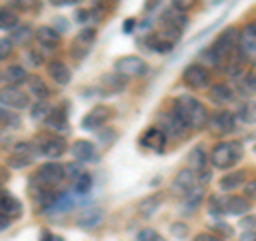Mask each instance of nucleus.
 Wrapping results in <instances>:
<instances>
[{
    "mask_svg": "<svg viewBox=\"0 0 256 241\" xmlns=\"http://www.w3.org/2000/svg\"><path fill=\"white\" fill-rule=\"evenodd\" d=\"M171 109L188 126V130H203V128L210 126V120H212L210 109L198 98H194V96H188V94L175 96L171 102Z\"/></svg>",
    "mask_w": 256,
    "mask_h": 241,
    "instance_id": "obj_1",
    "label": "nucleus"
},
{
    "mask_svg": "<svg viewBox=\"0 0 256 241\" xmlns=\"http://www.w3.org/2000/svg\"><path fill=\"white\" fill-rule=\"evenodd\" d=\"M242 158H244V143L237 139L216 143L214 150L210 152V162L218 171H230Z\"/></svg>",
    "mask_w": 256,
    "mask_h": 241,
    "instance_id": "obj_2",
    "label": "nucleus"
},
{
    "mask_svg": "<svg viewBox=\"0 0 256 241\" xmlns=\"http://www.w3.org/2000/svg\"><path fill=\"white\" fill-rule=\"evenodd\" d=\"M64 180H66L64 164L56 162V160H50V162L41 164L34 171V175L30 178V188L32 190H54V188H58Z\"/></svg>",
    "mask_w": 256,
    "mask_h": 241,
    "instance_id": "obj_3",
    "label": "nucleus"
},
{
    "mask_svg": "<svg viewBox=\"0 0 256 241\" xmlns=\"http://www.w3.org/2000/svg\"><path fill=\"white\" fill-rule=\"evenodd\" d=\"M32 141H34V146L38 150V156H43L47 160H60L68 150L66 139H64L62 134H54V132L36 134Z\"/></svg>",
    "mask_w": 256,
    "mask_h": 241,
    "instance_id": "obj_4",
    "label": "nucleus"
},
{
    "mask_svg": "<svg viewBox=\"0 0 256 241\" xmlns=\"http://www.w3.org/2000/svg\"><path fill=\"white\" fill-rule=\"evenodd\" d=\"M182 84L188 90H210L212 88V73L205 64H188L182 73Z\"/></svg>",
    "mask_w": 256,
    "mask_h": 241,
    "instance_id": "obj_5",
    "label": "nucleus"
},
{
    "mask_svg": "<svg viewBox=\"0 0 256 241\" xmlns=\"http://www.w3.org/2000/svg\"><path fill=\"white\" fill-rule=\"evenodd\" d=\"M114 70L120 75H124L126 79H137L148 75L150 64L141 58V56H120L114 62Z\"/></svg>",
    "mask_w": 256,
    "mask_h": 241,
    "instance_id": "obj_6",
    "label": "nucleus"
},
{
    "mask_svg": "<svg viewBox=\"0 0 256 241\" xmlns=\"http://www.w3.org/2000/svg\"><path fill=\"white\" fill-rule=\"evenodd\" d=\"M180 38H182L180 34H173V32L160 28V32H152V34H148L146 41H143V45H146L150 52L164 56V54L173 52V47H175V43H178Z\"/></svg>",
    "mask_w": 256,
    "mask_h": 241,
    "instance_id": "obj_7",
    "label": "nucleus"
},
{
    "mask_svg": "<svg viewBox=\"0 0 256 241\" xmlns=\"http://www.w3.org/2000/svg\"><path fill=\"white\" fill-rule=\"evenodd\" d=\"M237 124H239V118L235 111H230L226 107H222L218 109L216 114L212 116L210 120V128H212V132L214 134H218V136H226L230 132H235L237 130Z\"/></svg>",
    "mask_w": 256,
    "mask_h": 241,
    "instance_id": "obj_8",
    "label": "nucleus"
},
{
    "mask_svg": "<svg viewBox=\"0 0 256 241\" xmlns=\"http://www.w3.org/2000/svg\"><path fill=\"white\" fill-rule=\"evenodd\" d=\"M114 116V111H111L109 105H94L88 114L82 118V128L84 130H90V132H98L100 128H105L107 122Z\"/></svg>",
    "mask_w": 256,
    "mask_h": 241,
    "instance_id": "obj_9",
    "label": "nucleus"
},
{
    "mask_svg": "<svg viewBox=\"0 0 256 241\" xmlns=\"http://www.w3.org/2000/svg\"><path fill=\"white\" fill-rule=\"evenodd\" d=\"M156 126L162 128L164 134L169 136L171 141H180V139H184V136L188 134V126L178 118V114H175L173 109L164 111V114L158 118V124Z\"/></svg>",
    "mask_w": 256,
    "mask_h": 241,
    "instance_id": "obj_10",
    "label": "nucleus"
},
{
    "mask_svg": "<svg viewBox=\"0 0 256 241\" xmlns=\"http://www.w3.org/2000/svg\"><path fill=\"white\" fill-rule=\"evenodd\" d=\"M239 56L246 62H254L256 60V20L248 22L242 28V34H239Z\"/></svg>",
    "mask_w": 256,
    "mask_h": 241,
    "instance_id": "obj_11",
    "label": "nucleus"
},
{
    "mask_svg": "<svg viewBox=\"0 0 256 241\" xmlns=\"http://www.w3.org/2000/svg\"><path fill=\"white\" fill-rule=\"evenodd\" d=\"M171 139L164 134V130L160 126H150L148 130H143L141 136H139V143L146 150H152V152H156V154H162V152L166 150V143H169Z\"/></svg>",
    "mask_w": 256,
    "mask_h": 241,
    "instance_id": "obj_12",
    "label": "nucleus"
},
{
    "mask_svg": "<svg viewBox=\"0 0 256 241\" xmlns=\"http://www.w3.org/2000/svg\"><path fill=\"white\" fill-rule=\"evenodd\" d=\"M196 184H198V171L186 166V168H180V171L175 173V178L171 182V190L175 192V194H184V196H186L194 188H198Z\"/></svg>",
    "mask_w": 256,
    "mask_h": 241,
    "instance_id": "obj_13",
    "label": "nucleus"
},
{
    "mask_svg": "<svg viewBox=\"0 0 256 241\" xmlns=\"http://www.w3.org/2000/svg\"><path fill=\"white\" fill-rule=\"evenodd\" d=\"M96 41V28L94 26H84L82 30L77 32L75 41H73V47H70V56L75 60H84L86 54L90 52V47L94 45Z\"/></svg>",
    "mask_w": 256,
    "mask_h": 241,
    "instance_id": "obj_14",
    "label": "nucleus"
},
{
    "mask_svg": "<svg viewBox=\"0 0 256 241\" xmlns=\"http://www.w3.org/2000/svg\"><path fill=\"white\" fill-rule=\"evenodd\" d=\"M0 98H2V107L13 109V111H22L26 107H32V102H30L32 96L28 92L20 90V88H2Z\"/></svg>",
    "mask_w": 256,
    "mask_h": 241,
    "instance_id": "obj_15",
    "label": "nucleus"
},
{
    "mask_svg": "<svg viewBox=\"0 0 256 241\" xmlns=\"http://www.w3.org/2000/svg\"><path fill=\"white\" fill-rule=\"evenodd\" d=\"M188 13H182L178 9H171L169 11H164L162 13V18H160V28L162 30H169V32H175V34H180L182 36V32L188 28Z\"/></svg>",
    "mask_w": 256,
    "mask_h": 241,
    "instance_id": "obj_16",
    "label": "nucleus"
},
{
    "mask_svg": "<svg viewBox=\"0 0 256 241\" xmlns=\"http://www.w3.org/2000/svg\"><path fill=\"white\" fill-rule=\"evenodd\" d=\"M210 98L216 102V105L226 107V105H233V102L239 98V90L235 86L220 82V84H214L210 88Z\"/></svg>",
    "mask_w": 256,
    "mask_h": 241,
    "instance_id": "obj_17",
    "label": "nucleus"
},
{
    "mask_svg": "<svg viewBox=\"0 0 256 241\" xmlns=\"http://www.w3.org/2000/svg\"><path fill=\"white\" fill-rule=\"evenodd\" d=\"M102 220H105V212L100 207H94V205H88L82 207L77 212V226H82L86 230H92V228H98Z\"/></svg>",
    "mask_w": 256,
    "mask_h": 241,
    "instance_id": "obj_18",
    "label": "nucleus"
},
{
    "mask_svg": "<svg viewBox=\"0 0 256 241\" xmlns=\"http://www.w3.org/2000/svg\"><path fill=\"white\" fill-rule=\"evenodd\" d=\"M34 41L43 52H56L62 45V34L58 30H54V26H41L34 32Z\"/></svg>",
    "mask_w": 256,
    "mask_h": 241,
    "instance_id": "obj_19",
    "label": "nucleus"
},
{
    "mask_svg": "<svg viewBox=\"0 0 256 241\" xmlns=\"http://www.w3.org/2000/svg\"><path fill=\"white\" fill-rule=\"evenodd\" d=\"M70 154H73V160L82 164L88 162H98V152H96V146L88 139H77L73 146H70Z\"/></svg>",
    "mask_w": 256,
    "mask_h": 241,
    "instance_id": "obj_20",
    "label": "nucleus"
},
{
    "mask_svg": "<svg viewBox=\"0 0 256 241\" xmlns=\"http://www.w3.org/2000/svg\"><path fill=\"white\" fill-rule=\"evenodd\" d=\"M246 182H248L246 168H235V171H230V173H224L218 180V188H220V192H224V194H230L233 190L244 188Z\"/></svg>",
    "mask_w": 256,
    "mask_h": 241,
    "instance_id": "obj_21",
    "label": "nucleus"
},
{
    "mask_svg": "<svg viewBox=\"0 0 256 241\" xmlns=\"http://www.w3.org/2000/svg\"><path fill=\"white\" fill-rule=\"evenodd\" d=\"M47 130L54 132V134H66L70 130V126H68V114H66V109H60V107H54L52 111V116L47 118V122L43 124Z\"/></svg>",
    "mask_w": 256,
    "mask_h": 241,
    "instance_id": "obj_22",
    "label": "nucleus"
},
{
    "mask_svg": "<svg viewBox=\"0 0 256 241\" xmlns=\"http://www.w3.org/2000/svg\"><path fill=\"white\" fill-rule=\"evenodd\" d=\"M28 70L22 64H9L2 68V86L4 88H20L22 84L28 82Z\"/></svg>",
    "mask_w": 256,
    "mask_h": 241,
    "instance_id": "obj_23",
    "label": "nucleus"
},
{
    "mask_svg": "<svg viewBox=\"0 0 256 241\" xmlns=\"http://www.w3.org/2000/svg\"><path fill=\"white\" fill-rule=\"evenodd\" d=\"M45 70H47V75H50V79H52L56 86H68V84H70V77H73L70 68H68L62 60H52V62H47Z\"/></svg>",
    "mask_w": 256,
    "mask_h": 241,
    "instance_id": "obj_24",
    "label": "nucleus"
},
{
    "mask_svg": "<svg viewBox=\"0 0 256 241\" xmlns=\"http://www.w3.org/2000/svg\"><path fill=\"white\" fill-rule=\"evenodd\" d=\"M22 200L15 198L9 190H2V194H0V214L9 216V218H20L22 216Z\"/></svg>",
    "mask_w": 256,
    "mask_h": 241,
    "instance_id": "obj_25",
    "label": "nucleus"
},
{
    "mask_svg": "<svg viewBox=\"0 0 256 241\" xmlns=\"http://www.w3.org/2000/svg\"><path fill=\"white\" fill-rule=\"evenodd\" d=\"M126 86H128V79L124 75L116 73V70L102 75V79H100V88H105V94H120L126 90Z\"/></svg>",
    "mask_w": 256,
    "mask_h": 241,
    "instance_id": "obj_26",
    "label": "nucleus"
},
{
    "mask_svg": "<svg viewBox=\"0 0 256 241\" xmlns=\"http://www.w3.org/2000/svg\"><path fill=\"white\" fill-rule=\"evenodd\" d=\"M250 203L252 200H248L244 194H230L224 198V205H226V214L228 216H246L250 214Z\"/></svg>",
    "mask_w": 256,
    "mask_h": 241,
    "instance_id": "obj_27",
    "label": "nucleus"
},
{
    "mask_svg": "<svg viewBox=\"0 0 256 241\" xmlns=\"http://www.w3.org/2000/svg\"><path fill=\"white\" fill-rule=\"evenodd\" d=\"M26 88H28L26 92L36 100H47L50 98V94H52V90L47 88V84L43 82L41 75H30L28 82H26Z\"/></svg>",
    "mask_w": 256,
    "mask_h": 241,
    "instance_id": "obj_28",
    "label": "nucleus"
},
{
    "mask_svg": "<svg viewBox=\"0 0 256 241\" xmlns=\"http://www.w3.org/2000/svg\"><path fill=\"white\" fill-rule=\"evenodd\" d=\"M160 205H162V192H152V194H148L143 200H139L137 210H139V214L143 216V218H150L152 214L158 212Z\"/></svg>",
    "mask_w": 256,
    "mask_h": 241,
    "instance_id": "obj_29",
    "label": "nucleus"
},
{
    "mask_svg": "<svg viewBox=\"0 0 256 241\" xmlns=\"http://www.w3.org/2000/svg\"><path fill=\"white\" fill-rule=\"evenodd\" d=\"M52 111H54V105H50L47 100H34L30 107V118H32V122L45 124L47 118L52 116Z\"/></svg>",
    "mask_w": 256,
    "mask_h": 241,
    "instance_id": "obj_30",
    "label": "nucleus"
},
{
    "mask_svg": "<svg viewBox=\"0 0 256 241\" xmlns=\"http://www.w3.org/2000/svg\"><path fill=\"white\" fill-rule=\"evenodd\" d=\"M237 118L242 124H248V126H254L256 124V100H246L242 102V107L237 111Z\"/></svg>",
    "mask_w": 256,
    "mask_h": 241,
    "instance_id": "obj_31",
    "label": "nucleus"
},
{
    "mask_svg": "<svg viewBox=\"0 0 256 241\" xmlns=\"http://www.w3.org/2000/svg\"><path fill=\"white\" fill-rule=\"evenodd\" d=\"M239 88L248 96H256V64H252L250 70H246L239 79Z\"/></svg>",
    "mask_w": 256,
    "mask_h": 241,
    "instance_id": "obj_32",
    "label": "nucleus"
},
{
    "mask_svg": "<svg viewBox=\"0 0 256 241\" xmlns=\"http://www.w3.org/2000/svg\"><path fill=\"white\" fill-rule=\"evenodd\" d=\"M207 160H210V156L205 154V150H203L201 146H198V148H192L190 154H188V166L201 173L203 168H205V164H207Z\"/></svg>",
    "mask_w": 256,
    "mask_h": 241,
    "instance_id": "obj_33",
    "label": "nucleus"
},
{
    "mask_svg": "<svg viewBox=\"0 0 256 241\" xmlns=\"http://www.w3.org/2000/svg\"><path fill=\"white\" fill-rule=\"evenodd\" d=\"M20 26V18H18V11H13L11 6H2V11H0V28L4 32L6 30H15Z\"/></svg>",
    "mask_w": 256,
    "mask_h": 241,
    "instance_id": "obj_34",
    "label": "nucleus"
},
{
    "mask_svg": "<svg viewBox=\"0 0 256 241\" xmlns=\"http://www.w3.org/2000/svg\"><path fill=\"white\" fill-rule=\"evenodd\" d=\"M207 212H210L212 218L220 220L222 216H226V205H224V200L220 196H214L212 194L210 198H207Z\"/></svg>",
    "mask_w": 256,
    "mask_h": 241,
    "instance_id": "obj_35",
    "label": "nucleus"
},
{
    "mask_svg": "<svg viewBox=\"0 0 256 241\" xmlns=\"http://www.w3.org/2000/svg\"><path fill=\"white\" fill-rule=\"evenodd\" d=\"M34 162V156H28V154H22V152H11L9 160H6V164L9 168H26Z\"/></svg>",
    "mask_w": 256,
    "mask_h": 241,
    "instance_id": "obj_36",
    "label": "nucleus"
},
{
    "mask_svg": "<svg viewBox=\"0 0 256 241\" xmlns=\"http://www.w3.org/2000/svg\"><path fill=\"white\" fill-rule=\"evenodd\" d=\"M32 38H34V32H32L30 26H18L11 32V41L15 45H26L32 41Z\"/></svg>",
    "mask_w": 256,
    "mask_h": 241,
    "instance_id": "obj_37",
    "label": "nucleus"
},
{
    "mask_svg": "<svg viewBox=\"0 0 256 241\" xmlns=\"http://www.w3.org/2000/svg\"><path fill=\"white\" fill-rule=\"evenodd\" d=\"M9 6L20 13H32L41 6V0H9Z\"/></svg>",
    "mask_w": 256,
    "mask_h": 241,
    "instance_id": "obj_38",
    "label": "nucleus"
},
{
    "mask_svg": "<svg viewBox=\"0 0 256 241\" xmlns=\"http://www.w3.org/2000/svg\"><path fill=\"white\" fill-rule=\"evenodd\" d=\"M0 120H2V128H9V130L20 128V122H22L20 116L13 109H6V107H2V111H0Z\"/></svg>",
    "mask_w": 256,
    "mask_h": 241,
    "instance_id": "obj_39",
    "label": "nucleus"
},
{
    "mask_svg": "<svg viewBox=\"0 0 256 241\" xmlns=\"http://www.w3.org/2000/svg\"><path fill=\"white\" fill-rule=\"evenodd\" d=\"M92 184H94L92 175L86 171L77 182H73V192H75V194H88V192L92 190Z\"/></svg>",
    "mask_w": 256,
    "mask_h": 241,
    "instance_id": "obj_40",
    "label": "nucleus"
},
{
    "mask_svg": "<svg viewBox=\"0 0 256 241\" xmlns=\"http://www.w3.org/2000/svg\"><path fill=\"white\" fill-rule=\"evenodd\" d=\"M64 171H66V180H70V182H77V180L86 173V171H84V164H82V162H77V160L64 164Z\"/></svg>",
    "mask_w": 256,
    "mask_h": 241,
    "instance_id": "obj_41",
    "label": "nucleus"
},
{
    "mask_svg": "<svg viewBox=\"0 0 256 241\" xmlns=\"http://www.w3.org/2000/svg\"><path fill=\"white\" fill-rule=\"evenodd\" d=\"M205 196L203 188H194L190 192V194H186V212H194V207L201 205V200Z\"/></svg>",
    "mask_w": 256,
    "mask_h": 241,
    "instance_id": "obj_42",
    "label": "nucleus"
},
{
    "mask_svg": "<svg viewBox=\"0 0 256 241\" xmlns=\"http://www.w3.org/2000/svg\"><path fill=\"white\" fill-rule=\"evenodd\" d=\"M212 232H216V235H220L222 239H228V237H233V228L228 226L226 222H222V220H216L212 226H210Z\"/></svg>",
    "mask_w": 256,
    "mask_h": 241,
    "instance_id": "obj_43",
    "label": "nucleus"
},
{
    "mask_svg": "<svg viewBox=\"0 0 256 241\" xmlns=\"http://www.w3.org/2000/svg\"><path fill=\"white\" fill-rule=\"evenodd\" d=\"M137 241H162V239H160V232L156 228L146 226L137 232Z\"/></svg>",
    "mask_w": 256,
    "mask_h": 241,
    "instance_id": "obj_44",
    "label": "nucleus"
},
{
    "mask_svg": "<svg viewBox=\"0 0 256 241\" xmlns=\"http://www.w3.org/2000/svg\"><path fill=\"white\" fill-rule=\"evenodd\" d=\"M11 50H13V41H11V36H2L0 38V58L6 60L11 56Z\"/></svg>",
    "mask_w": 256,
    "mask_h": 241,
    "instance_id": "obj_45",
    "label": "nucleus"
},
{
    "mask_svg": "<svg viewBox=\"0 0 256 241\" xmlns=\"http://www.w3.org/2000/svg\"><path fill=\"white\" fill-rule=\"evenodd\" d=\"M244 196H246L248 200H256V178H252V180L246 182V186H244Z\"/></svg>",
    "mask_w": 256,
    "mask_h": 241,
    "instance_id": "obj_46",
    "label": "nucleus"
},
{
    "mask_svg": "<svg viewBox=\"0 0 256 241\" xmlns=\"http://www.w3.org/2000/svg\"><path fill=\"white\" fill-rule=\"evenodd\" d=\"M75 22L77 24L92 22V9H90V6H88V9H75Z\"/></svg>",
    "mask_w": 256,
    "mask_h": 241,
    "instance_id": "obj_47",
    "label": "nucleus"
},
{
    "mask_svg": "<svg viewBox=\"0 0 256 241\" xmlns=\"http://www.w3.org/2000/svg\"><path fill=\"white\" fill-rule=\"evenodd\" d=\"M194 2L196 0H173L171 6L173 9H178V11H182V13H188L192 6H194Z\"/></svg>",
    "mask_w": 256,
    "mask_h": 241,
    "instance_id": "obj_48",
    "label": "nucleus"
},
{
    "mask_svg": "<svg viewBox=\"0 0 256 241\" xmlns=\"http://www.w3.org/2000/svg\"><path fill=\"white\" fill-rule=\"evenodd\" d=\"M52 26H54V30H58L60 34H66V32H68V22H66V18H62V15H60V18H54Z\"/></svg>",
    "mask_w": 256,
    "mask_h": 241,
    "instance_id": "obj_49",
    "label": "nucleus"
},
{
    "mask_svg": "<svg viewBox=\"0 0 256 241\" xmlns=\"http://www.w3.org/2000/svg\"><path fill=\"white\" fill-rule=\"evenodd\" d=\"M171 232L175 237H186L188 235V224H184V222H173L171 224Z\"/></svg>",
    "mask_w": 256,
    "mask_h": 241,
    "instance_id": "obj_50",
    "label": "nucleus"
},
{
    "mask_svg": "<svg viewBox=\"0 0 256 241\" xmlns=\"http://www.w3.org/2000/svg\"><path fill=\"white\" fill-rule=\"evenodd\" d=\"M239 226L244 230H254L256 228V216H244L242 222H239Z\"/></svg>",
    "mask_w": 256,
    "mask_h": 241,
    "instance_id": "obj_51",
    "label": "nucleus"
},
{
    "mask_svg": "<svg viewBox=\"0 0 256 241\" xmlns=\"http://www.w3.org/2000/svg\"><path fill=\"white\" fill-rule=\"evenodd\" d=\"M194 241H224L220 235H216V232L207 230V232H198V235L194 237Z\"/></svg>",
    "mask_w": 256,
    "mask_h": 241,
    "instance_id": "obj_52",
    "label": "nucleus"
},
{
    "mask_svg": "<svg viewBox=\"0 0 256 241\" xmlns=\"http://www.w3.org/2000/svg\"><path fill=\"white\" fill-rule=\"evenodd\" d=\"M134 26H137V18H128V20H124V24H122V30L126 32V34H130V32L134 30Z\"/></svg>",
    "mask_w": 256,
    "mask_h": 241,
    "instance_id": "obj_53",
    "label": "nucleus"
},
{
    "mask_svg": "<svg viewBox=\"0 0 256 241\" xmlns=\"http://www.w3.org/2000/svg\"><path fill=\"white\" fill-rule=\"evenodd\" d=\"M79 2H82V0H50V4H54V6H75Z\"/></svg>",
    "mask_w": 256,
    "mask_h": 241,
    "instance_id": "obj_54",
    "label": "nucleus"
},
{
    "mask_svg": "<svg viewBox=\"0 0 256 241\" xmlns=\"http://www.w3.org/2000/svg\"><path fill=\"white\" fill-rule=\"evenodd\" d=\"M41 241H64L60 235H54V232H50V230H43L41 232Z\"/></svg>",
    "mask_w": 256,
    "mask_h": 241,
    "instance_id": "obj_55",
    "label": "nucleus"
},
{
    "mask_svg": "<svg viewBox=\"0 0 256 241\" xmlns=\"http://www.w3.org/2000/svg\"><path fill=\"white\" fill-rule=\"evenodd\" d=\"M160 2H162V0H146V4H143V9H146V11L150 13V11H154Z\"/></svg>",
    "mask_w": 256,
    "mask_h": 241,
    "instance_id": "obj_56",
    "label": "nucleus"
},
{
    "mask_svg": "<svg viewBox=\"0 0 256 241\" xmlns=\"http://www.w3.org/2000/svg\"><path fill=\"white\" fill-rule=\"evenodd\" d=\"M28 56H30V60H32V62H34V64H36V66H38V64H43V62H45V58H43V54H41V56H38V52H30Z\"/></svg>",
    "mask_w": 256,
    "mask_h": 241,
    "instance_id": "obj_57",
    "label": "nucleus"
},
{
    "mask_svg": "<svg viewBox=\"0 0 256 241\" xmlns=\"http://www.w3.org/2000/svg\"><path fill=\"white\" fill-rule=\"evenodd\" d=\"M9 226H11V218H9V216H4V214H0V228L6 230Z\"/></svg>",
    "mask_w": 256,
    "mask_h": 241,
    "instance_id": "obj_58",
    "label": "nucleus"
},
{
    "mask_svg": "<svg viewBox=\"0 0 256 241\" xmlns=\"http://www.w3.org/2000/svg\"><path fill=\"white\" fill-rule=\"evenodd\" d=\"M239 241H256V230H244V235Z\"/></svg>",
    "mask_w": 256,
    "mask_h": 241,
    "instance_id": "obj_59",
    "label": "nucleus"
},
{
    "mask_svg": "<svg viewBox=\"0 0 256 241\" xmlns=\"http://www.w3.org/2000/svg\"><path fill=\"white\" fill-rule=\"evenodd\" d=\"M254 154H256V146H254Z\"/></svg>",
    "mask_w": 256,
    "mask_h": 241,
    "instance_id": "obj_60",
    "label": "nucleus"
}]
</instances>
